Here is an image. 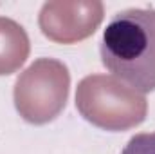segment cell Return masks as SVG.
<instances>
[{
    "label": "cell",
    "instance_id": "cell-3",
    "mask_svg": "<svg viewBox=\"0 0 155 154\" xmlns=\"http://www.w3.org/2000/svg\"><path fill=\"white\" fill-rule=\"evenodd\" d=\"M69 69L54 58H40L15 83V105L20 116L35 125L47 123L67 103Z\"/></svg>",
    "mask_w": 155,
    "mask_h": 154
},
{
    "label": "cell",
    "instance_id": "cell-5",
    "mask_svg": "<svg viewBox=\"0 0 155 154\" xmlns=\"http://www.w3.org/2000/svg\"><path fill=\"white\" fill-rule=\"evenodd\" d=\"M29 56V38L20 24L0 16V75L15 73Z\"/></svg>",
    "mask_w": 155,
    "mask_h": 154
},
{
    "label": "cell",
    "instance_id": "cell-6",
    "mask_svg": "<svg viewBox=\"0 0 155 154\" xmlns=\"http://www.w3.org/2000/svg\"><path fill=\"white\" fill-rule=\"evenodd\" d=\"M121 154H155V132L135 134Z\"/></svg>",
    "mask_w": 155,
    "mask_h": 154
},
{
    "label": "cell",
    "instance_id": "cell-4",
    "mask_svg": "<svg viewBox=\"0 0 155 154\" xmlns=\"http://www.w3.org/2000/svg\"><path fill=\"white\" fill-rule=\"evenodd\" d=\"M101 20V2H47L40 11L41 33L60 44H74L90 37Z\"/></svg>",
    "mask_w": 155,
    "mask_h": 154
},
{
    "label": "cell",
    "instance_id": "cell-1",
    "mask_svg": "<svg viewBox=\"0 0 155 154\" xmlns=\"http://www.w3.org/2000/svg\"><path fill=\"white\" fill-rule=\"evenodd\" d=\"M103 65L137 93L155 91V9H124L103 31Z\"/></svg>",
    "mask_w": 155,
    "mask_h": 154
},
{
    "label": "cell",
    "instance_id": "cell-2",
    "mask_svg": "<svg viewBox=\"0 0 155 154\" xmlns=\"http://www.w3.org/2000/svg\"><path fill=\"white\" fill-rule=\"evenodd\" d=\"M76 107L87 121L107 131L135 127L148 111L146 98L141 93L107 75H90L78 83Z\"/></svg>",
    "mask_w": 155,
    "mask_h": 154
}]
</instances>
